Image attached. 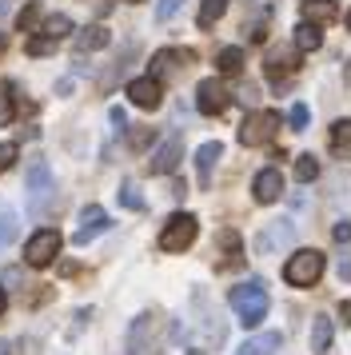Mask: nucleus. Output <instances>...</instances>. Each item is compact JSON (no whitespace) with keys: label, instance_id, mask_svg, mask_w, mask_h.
<instances>
[{"label":"nucleus","instance_id":"15","mask_svg":"<svg viewBox=\"0 0 351 355\" xmlns=\"http://www.w3.org/2000/svg\"><path fill=\"white\" fill-rule=\"evenodd\" d=\"M76 52H100V49H108L112 44V33L104 28V24H88V28H80L76 33Z\"/></svg>","mask_w":351,"mask_h":355},{"label":"nucleus","instance_id":"41","mask_svg":"<svg viewBox=\"0 0 351 355\" xmlns=\"http://www.w3.org/2000/svg\"><path fill=\"white\" fill-rule=\"evenodd\" d=\"M348 28H351V8H348Z\"/></svg>","mask_w":351,"mask_h":355},{"label":"nucleus","instance_id":"37","mask_svg":"<svg viewBox=\"0 0 351 355\" xmlns=\"http://www.w3.org/2000/svg\"><path fill=\"white\" fill-rule=\"evenodd\" d=\"M4 284H20V268H8L4 272Z\"/></svg>","mask_w":351,"mask_h":355},{"label":"nucleus","instance_id":"17","mask_svg":"<svg viewBox=\"0 0 351 355\" xmlns=\"http://www.w3.org/2000/svg\"><path fill=\"white\" fill-rule=\"evenodd\" d=\"M339 17V4L335 0H303V20L311 24H332Z\"/></svg>","mask_w":351,"mask_h":355},{"label":"nucleus","instance_id":"40","mask_svg":"<svg viewBox=\"0 0 351 355\" xmlns=\"http://www.w3.org/2000/svg\"><path fill=\"white\" fill-rule=\"evenodd\" d=\"M343 80H348V84H351V60H348V68H343Z\"/></svg>","mask_w":351,"mask_h":355},{"label":"nucleus","instance_id":"3","mask_svg":"<svg viewBox=\"0 0 351 355\" xmlns=\"http://www.w3.org/2000/svg\"><path fill=\"white\" fill-rule=\"evenodd\" d=\"M319 275H323V252H316V248H300L284 263V279L291 288H316Z\"/></svg>","mask_w":351,"mask_h":355},{"label":"nucleus","instance_id":"13","mask_svg":"<svg viewBox=\"0 0 351 355\" xmlns=\"http://www.w3.org/2000/svg\"><path fill=\"white\" fill-rule=\"evenodd\" d=\"M252 196L259 200V204H275V200L284 196V176H280V168H264V172H255Z\"/></svg>","mask_w":351,"mask_h":355},{"label":"nucleus","instance_id":"12","mask_svg":"<svg viewBox=\"0 0 351 355\" xmlns=\"http://www.w3.org/2000/svg\"><path fill=\"white\" fill-rule=\"evenodd\" d=\"M160 96H164V88H160L156 76H136V80L128 84V100L136 104V108H160Z\"/></svg>","mask_w":351,"mask_h":355},{"label":"nucleus","instance_id":"36","mask_svg":"<svg viewBox=\"0 0 351 355\" xmlns=\"http://www.w3.org/2000/svg\"><path fill=\"white\" fill-rule=\"evenodd\" d=\"M339 279H351V259L339 256Z\"/></svg>","mask_w":351,"mask_h":355},{"label":"nucleus","instance_id":"22","mask_svg":"<svg viewBox=\"0 0 351 355\" xmlns=\"http://www.w3.org/2000/svg\"><path fill=\"white\" fill-rule=\"evenodd\" d=\"M216 68H220L223 76H239L243 72V49H223L216 56Z\"/></svg>","mask_w":351,"mask_h":355},{"label":"nucleus","instance_id":"30","mask_svg":"<svg viewBox=\"0 0 351 355\" xmlns=\"http://www.w3.org/2000/svg\"><path fill=\"white\" fill-rule=\"evenodd\" d=\"M307 120H311V112H307V104H291V112H287V124L296 132L307 128Z\"/></svg>","mask_w":351,"mask_h":355},{"label":"nucleus","instance_id":"25","mask_svg":"<svg viewBox=\"0 0 351 355\" xmlns=\"http://www.w3.org/2000/svg\"><path fill=\"white\" fill-rule=\"evenodd\" d=\"M316 176H319V160L316 156H311V152L296 156V180H300V184H311Z\"/></svg>","mask_w":351,"mask_h":355},{"label":"nucleus","instance_id":"31","mask_svg":"<svg viewBox=\"0 0 351 355\" xmlns=\"http://www.w3.org/2000/svg\"><path fill=\"white\" fill-rule=\"evenodd\" d=\"M180 4H184V0H160V4H156V20H160V24H164V20H172L176 12H180Z\"/></svg>","mask_w":351,"mask_h":355},{"label":"nucleus","instance_id":"26","mask_svg":"<svg viewBox=\"0 0 351 355\" xmlns=\"http://www.w3.org/2000/svg\"><path fill=\"white\" fill-rule=\"evenodd\" d=\"M16 227H20V224H16V211L12 208H0V252L16 240Z\"/></svg>","mask_w":351,"mask_h":355},{"label":"nucleus","instance_id":"35","mask_svg":"<svg viewBox=\"0 0 351 355\" xmlns=\"http://www.w3.org/2000/svg\"><path fill=\"white\" fill-rule=\"evenodd\" d=\"M152 140V128H140V132H132V148H144Z\"/></svg>","mask_w":351,"mask_h":355},{"label":"nucleus","instance_id":"33","mask_svg":"<svg viewBox=\"0 0 351 355\" xmlns=\"http://www.w3.org/2000/svg\"><path fill=\"white\" fill-rule=\"evenodd\" d=\"M16 164V144H0V172Z\"/></svg>","mask_w":351,"mask_h":355},{"label":"nucleus","instance_id":"29","mask_svg":"<svg viewBox=\"0 0 351 355\" xmlns=\"http://www.w3.org/2000/svg\"><path fill=\"white\" fill-rule=\"evenodd\" d=\"M68 33H72V20L60 17V12L44 20V36H48V40H60V36H68Z\"/></svg>","mask_w":351,"mask_h":355},{"label":"nucleus","instance_id":"14","mask_svg":"<svg viewBox=\"0 0 351 355\" xmlns=\"http://www.w3.org/2000/svg\"><path fill=\"white\" fill-rule=\"evenodd\" d=\"M223 156V144L220 140H207V144H200V152H196V176H200V188H207L212 184V168H216V160Z\"/></svg>","mask_w":351,"mask_h":355},{"label":"nucleus","instance_id":"32","mask_svg":"<svg viewBox=\"0 0 351 355\" xmlns=\"http://www.w3.org/2000/svg\"><path fill=\"white\" fill-rule=\"evenodd\" d=\"M56 49V40H40V36H36V40H28V56H48V52Z\"/></svg>","mask_w":351,"mask_h":355},{"label":"nucleus","instance_id":"24","mask_svg":"<svg viewBox=\"0 0 351 355\" xmlns=\"http://www.w3.org/2000/svg\"><path fill=\"white\" fill-rule=\"evenodd\" d=\"M223 8H228V0H204V4H200V17H196V24H200V28H212V24L223 17Z\"/></svg>","mask_w":351,"mask_h":355},{"label":"nucleus","instance_id":"16","mask_svg":"<svg viewBox=\"0 0 351 355\" xmlns=\"http://www.w3.org/2000/svg\"><path fill=\"white\" fill-rule=\"evenodd\" d=\"M280 347H284V336L280 331H264V336L243 339L236 355H271V352H280Z\"/></svg>","mask_w":351,"mask_h":355},{"label":"nucleus","instance_id":"43","mask_svg":"<svg viewBox=\"0 0 351 355\" xmlns=\"http://www.w3.org/2000/svg\"><path fill=\"white\" fill-rule=\"evenodd\" d=\"M188 355H200V352H188Z\"/></svg>","mask_w":351,"mask_h":355},{"label":"nucleus","instance_id":"34","mask_svg":"<svg viewBox=\"0 0 351 355\" xmlns=\"http://www.w3.org/2000/svg\"><path fill=\"white\" fill-rule=\"evenodd\" d=\"M332 236H335V240H339V243H348V240H351V224H348V220H339V224H335V232H332Z\"/></svg>","mask_w":351,"mask_h":355},{"label":"nucleus","instance_id":"11","mask_svg":"<svg viewBox=\"0 0 351 355\" xmlns=\"http://www.w3.org/2000/svg\"><path fill=\"white\" fill-rule=\"evenodd\" d=\"M180 156H184V140H180V132H172V136L152 152V172H156V176H172Z\"/></svg>","mask_w":351,"mask_h":355},{"label":"nucleus","instance_id":"7","mask_svg":"<svg viewBox=\"0 0 351 355\" xmlns=\"http://www.w3.org/2000/svg\"><path fill=\"white\" fill-rule=\"evenodd\" d=\"M291 243H296V224L291 220H271L255 236V256H275V252H284Z\"/></svg>","mask_w":351,"mask_h":355},{"label":"nucleus","instance_id":"5","mask_svg":"<svg viewBox=\"0 0 351 355\" xmlns=\"http://www.w3.org/2000/svg\"><path fill=\"white\" fill-rule=\"evenodd\" d=\"M275 128H280V112H252V116H243V124H239V144L243 148H259V144H268L271 136H275Z\"/></svg>","mask_w":351,"mask_h":355},{"label":"nucleus","instance_id":"28","mask_svg":"<svg viewBox=\"0 0 351 355\" xmlns=\"http://www.w3.org/2000/svg\"><path fill=\"white\" fill-rule=\"evenodd\" d=\"M36 20H40V0H32V4H24V8H20L16 28H20V33H32V28H36Z\"/></svg>","mask_w":351,"mask_h":355},{"label":"nucleus","instance_id":"6","mask_svg":"<svg viewBox=\"0 0 351 355\" xmlns=\"http://www.w3.org/2000/svg\"><path fill=\"white\" fill-rule=\"evenodd\" d=\"M56 252H60V232H56V227H40V232L28 236V243H24V263H28V268H48V263L56 259Z\"/></svg>","mask_w":351,"mask_h":355},{"label":"nucleus","instance_id":"19","mask_svg":"<svg viewBox=\"0 0 351 355\" xmlns=\"http://www.w3.org/2000/svg\"><path fill=\"white\" fill-rule=\"evenodd\" d=\"M300 68V56H291V52H268V76L271 80H280L287 72H296Z\"/></svg>","mask_w":351,"mask_h":355},{"label":"nucleus","instance_id":"23","mask_svg":"<svg viewBox=\"0 0 351 355\" xmlns=\"http://www.w3.org/2000/svg\"><path fill=\"white\" fill-rule=\"evenodd\" d=\"M176 60H191V52H156V56H152V76H164V72H168V68H176Z\"/></svg>","mask_w":351,"mask_h":355},{"label":"nucleus","instance_id":"8","mask_svg":"<svg viewBox=\"0 0 351 355\" xmlns=\"http://www.w3.org/2000/svg\"><path fill=\"white\" fill-rule=\"evenodd\" d=\"M52 192H56V180H52V168H48V160H36L28 168V208L40 211L52 200Z\"/></svg>","mask_w":351,"mask_h":355},{"label":"nucleus","instance_id":"9","mask_svg":"<svg viewBox=\"0 0 351 355\" xmlns=\"http://www.w3.org/2000/svg\"><path fill=\"white\" fill-rule=\"evenodd\" d=\"M108 211L100 208V204H88V208L80 211V227L76 232H72V243H76V248H84V243H92L96 236H100V232H108Z\"/></svg>","mask_w":351,"mask_h":355},{"label":"nucleus","instance_id":"1","mask_svg":"<svg viewBox=\"0 0 351 355\" xmlns=\"http://www.w3.org/2000/svg\"><path fill=\"white\" fill-rule=\"evenodd\" d=\"M228 304H232V311L239 315L243 327H259L264 315H268V284L264 279H248V284L228 291Z\"/></svg>","mask_w":351,"mask_h":355},{"label":"nucleus","instance_id":"4","mask_svg":"<svg viewBox=\"0 0 351 355\" xmlns=\"http://www.w3.org/2000/svg\"><path fill=\"white\" fill-rule=\"evenodd\" d=\"M196 232H200L196 216L191 211H176L172 220L164 224V232H160V248L164 252H188L191 243H196Z\"/></svg>","mask_w":351,"mask_h":355},{"label":"nucleus","instance_id":"38","mask_svg":"<svg viewBox=\"0 0 351 355\" xmlns=\"http://www.w3.org/2000/svg\"><path fill=\"white\" fill-rule=\"evenodd\" d=\"M0 355H12V343L8 339H0Z\"/></svg>","mask_w":351,"mask_h":355},{"label":"nucleus","instance_id":"39","mask_svg":"<svg viewBox=\"0 0 351 355\" xmlns=\"http://www.w3.org/2000/svg\"><path fill=\"white\" fill-rule=\"evenodd\" d=\"M4 307H8V295H4V288H0V311H4Z\"/></svg>","mask_w":351,"mask_h":355},{"label":"nucleus","instance_id":"18","mask_svg":"<svg viewBox=\"0 0 351 355\" xmlns=\"http://www.w3.org/2000/svg\"><path fill=\"white\" fill-rule=\"evenodd\" d=\"M332 152L339 160H351V120H335L332 124Z\"/></svg>","mask_w":351,"mask_h":355},{"label":"nucleus","instance_id":"21","mask_svg":"<svg viewBox=\"0 0 351 355\" xmlns=\"http://www.w3.org/2000/svg\"><path fill=\"white\" fill-rule=\"evenodd\" d=\"M332 320L327 315H316V323H311V352H327L332 347Z\"/></svg>","mask_w":351,"mask_h":355},{"label":"nucleus","instance_id":"20","mask_svg":"<svg viewBox=\"0 0 351 355\" xmlns=\"http://www.w3.org/2000/svg\"><path fill=\"white\" fill-rule=\"evenodd\" d=\"M319 44H323V36H319V24H311V20L296 24V49H300V52H316Z\"/></svg>","mask_w":351,"mask_h":355},{"label":"nucleus","instance_id":"27","mask_svg":"<svg viewBox=\"0 0 351 355\" xmlns=\"http://www.w3.org/2000/svg\"><path fill=\"white\" fill-rule=\"evenodd\" d=\"M120 204L132 211H144V196H140V184H132V180H124L120 184Z\"/></svg>","mask_w":351,"mask_h":355},{"label":"nucleus","instance_id":"10","mask_svg":"<svg viewBox=\"0 0 351 355\" xmlns=\"http://www.w3.org/2000/svg\"><path fill=\"white\" fill-rule=\"evenodd\" d=\"M228 88H223V80H216V76H212V80H200V88H196V108H200V112L204 116H220L223 108H228Z\"/></svg>","mask_w":351,"mask_h":355},{"label":"nucleus","instance_id":"42","mask_svg":"<svg viewBox=\"0 0 351 355\" xmlns=\"http://www.w3.org/2000/svg\"><path fill=\"white\" fill-rule=\"evenodd\" d=\"M128 4H140V0H128Z\"/></svg>","mask_w":351,"mask_h":355},{"label":"nucleus","instance_id":"2","mask_svg":"<svg viewBox=\"0 0 351 355\" xmlns=\"http://www.w3.org/2000/svg\"><path fill=\"white\" fill-rule=\"evenodd\" d=\"M160 339H164V320L156 311H144L128 327V355H156Z\"/></svg>","mask_w":351,"mask_h":355}]
</instances>
